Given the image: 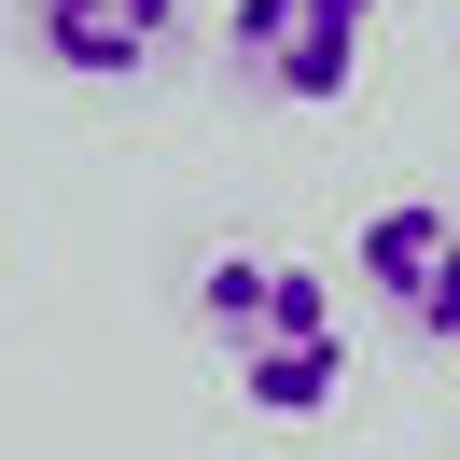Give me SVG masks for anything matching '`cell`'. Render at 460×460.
I'll list each match as a JSON object with an SVG mask.
<instances>
[{"instance_id":"3957f363","label":"cell","mask_w":460,"mask_h":460,"mask_svg":"<svg viewBox=\"0 0 460 460\" xmlns=\"http://www.w3.org/2000/svg\"><path fill=\"white\" fill-rule=\"evenodd\" d=\"M349 279H363V293H376V307H391L419 349H460V209H432V196L363 209V237H349Z\"/></svg>"},{"instance_id":"6da1fadb","label":"cell","mask_w":460,"mask_h":460,"mask_svg":"<svg viewBox=\"0 0 460 460\" xmlns=\"http://www.w3.org/2000/svg\"><path fill=\"white\" fill-rule=\"evenodd\" d=\"M196 321L224 335L237 363V404L252 419H321V404L349 391V307L335 279H321L307 252H265V237H224V252L196 265Z\"/></svg>"},{"instance_id":"7a4b0ae2","label":"cell","mask_w":460,"mask_h":460,"mask_svg":"<svg viewBox=\"0 0 460 460\" xmlns=\"http://www.w3.org/2000/svg\"><path fill=\"white\" fill-rule=\"evenodd\" d=\"M237 70L293 112H335L363 84V42H376V0H237Z\"/></svg>"},{"instance_id":"277c9868","label":"cell","mask_w":460,"mask_h":460,"mask_svg":"<svg viewBox=\"0 0 460 460\" xmlns=\"http://www.w3.org/2000/svg\"><path fill=\"white\" fill-rule=\"evenodd\" d=\"M168 14L181 0H29V42L70 84H140V70L168 57Z\"/></svg>"}]
</instances>
